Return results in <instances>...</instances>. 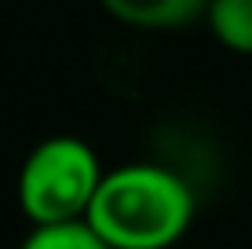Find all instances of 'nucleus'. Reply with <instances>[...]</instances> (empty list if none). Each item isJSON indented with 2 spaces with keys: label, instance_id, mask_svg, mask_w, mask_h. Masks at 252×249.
<instances>
[{
  "label": "nucleus",
  "instance_id": "obj_1",
  "mask_svg": "<svg viewBox=\"0 0 252 249\" xmlns=\"http://www.w3.org/2000/svg\"><path fill=\"white\" fill-rule=\"evenodd\" d=\"M194 220V191L164 165H125L102 173L84 224L110 249H168Z\"/></svg>",
  "mask_w": 252,
  "mask_h": 249
},
{
  "label": "nucleus",
  "instance_id": "obj_2",
  "mask_svg": "<svg viewBox=\"0 0 252 249\" xmlns=\"http://www.w3.org/2000/svg\"><path fill=\"white\" fill-rule=\"evenodd\" d=\"M99 179L102 169L84 140H73V136L44 140L26 158L19 173L22 213L37 227L84 220L95 191H99Z\"/></svg>",
  "mask_w": 252,
  "mask_h": 249
},
{
  "label": "nucleus",
  "instance_id": "obj_4",
  "mask_svg": "<svg viewBox=\"0 0 252 249\" xmlns=\"http://www.w3.org/2000/svg\"><path fill=\"white\" fill-rule=\"evenodd\" d=\"M205 22L223 48L252 55V0H208Z\"/></svg>",
  "mask_w": 252,
  "mask_h": 249
},
{
  "label": "nucleus",
  "instance_id": "obj_3",
  "mask_svg": "<svg viewBox=\"0 0 252 249\" xmlns=\"http://www.w3.org/2000/svg\"><path fill=\"white\" fill-rule=\"evenodd\" d=\"M106 15L139 30H176L201 19L208 0H99Z\"/></svg>",
  "mask_w": 252,
  "mask_h": 249
},
{
  "label": "nucleus",
  "instance_id": "obj_5",
  "mask_svg": "<svg viewBox=\"0 0 252 249\" xmlns=\"http://www.w3.org/2000/svg\"><path fill=\"white\" fill-rule=\"evenodd\" d=\"M22 249H110L84 220H69V224H48L37 227L26 238Z\"/></svg>",
  "mask_w": 252,
  "mask_h": 249
}]
</instances>
